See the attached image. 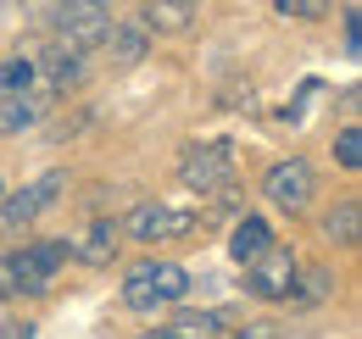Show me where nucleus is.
Returning <instances> with one entry per match:
<instances>
[{
  "label": "nucleus",
  "mask_w": 362,
  "mask_h": 339,
  "mask_svg": "<svg viewBox=\"0 0 362 339\" xmlns=\"http://www.w3.org/2000/svg\"><path fill=\"white\" fill-rule=\"evenodd\" d=\"M189 290H195V278H189V267H179V261H156V256H145V261H134V267L123 273V306H134V311L179 306Z\"/></svg>",
  "instance_id": "f257e3e1"
},
{
  "label": "nucleus",
  "mask_w": 362,
  "mask_h": 339,
  "mask_svg": "<svg viewBox=\"0 0 362 339\" xmlns=\"http://www.w3.org/2000/svg\"><path fill=\"white\" fill-rule=\"evenodd\" d=\"M179 184L189 189V195H218V189H228V184H234V145H228V139L184 145Z\"/></svg>",
  "instance_id": "f03ea898"
},
{
  "label": "nucleus",
  "mask_w": 362,
  "mask_h": 339,
  "mask_svg": "<svg viewBox=\"0 0 362 339\" xmlns=\"http://www.w3.org/2000/svg\"><path fill=\"white\" fill-rule=\"evenodd\" d=\"M6 261H11V290L17 295H45L62 273V261H67V239H34Z\"/></svg>",
  "instance_id": "7ed1b4c3"
},
{
  "label": "nucleus",
  "mask_w": 362,
  "mask_h": 339,
  "mask_svg": "<svg viewBox=\"0 0 362 339\" xmlns=\"http://www.w3.org/2000/svg\"><path fill=\"white\" fill-rule=\"evenodd\" d=\"M117 228H123V239L156 245V239H184V234H195L201 222H195V212H173V206H162V201H139Z\"/></svg>",
  "instance_id": "20e7f679"
},
{
  "label": "nucleus",
  "mask_w": 362,
  "mask_h": 339,
  "mask_svg": "<svg viewBox=\"0 0 362 339\" xmlns=\"http://www.w3.org/2000/svg\"><path fill=\"white\" fill-rule=\"evenodd\" d=\"M313 189H317V178H313V162H307V156H284V162H273L268 178H262V195H268L279 212H307Z\"/></svg>",
  "instance_id": "39448f33"
},
{
  "label": "nucleus",
  "mask_w": 362,
  "mask_h": 339,
  "mask_svg": "<svg viewBox=\"0 0 362 339\" xmlns=\"http://www.w3.org/2000/svg\"><path fill=\"white\" fill-rule=\"evenodd\" d=\"M62 189H67V172H62V167L40 172L34 184H23L17 195H6V201H0V222H6V228H23V222H34L40 212H50V206L62 201Z\"/></svg>",
  "instance_id": "423d86ee"
},
{
  "label": "nucleus",
  "mask_w": 362,
  "mask_h": 339,
  "mask_svg": "<svg viewBox=\"0 0 362 339\" xmlns=\"http://www.w3.org/2000/svg\"><path fill=\"white\" fill-rule=\"evenodd\" d=\"M296 256H290V245H273L268 256H257L251 267H245V295L257 300H290V284H296Z\"/></svg>",
  "instance_id": "0eeeda50"
},
{
  "label": "nucleus",
  "mask_w": 362,
  "mask_h": 339,
  "mask_svg": "<svg viewBox=\"0 0 362 339\" xmlns=\"http://www.w3.org/2000/svg\"><path fill=\"white\" fill-rule=\"evenodd\" d=\"M117 251H123V228H117V217H95L78 239H67V256L84 261V267H112V256H117Z\"/></svg>",
  "instance_id": "6e6552de"
},
{
  "label": "nucleus",
  "mask_w": 362,
  "mask_h": 339,
  "mask_svg": "<svg viewBox=\"0 0 362 339\" xmlns=\"http://www.w3.org/2000/svg\"><path fill=\"white\" fill-rule=\"evenodd\" d=\"M100 50H106V61H112V67H134V61H145V50H151V34L139 28L134 17H117V23L106 28Z\"/></svg>",
  "instance_id": "1a4fd4ad"
},
{
  "label": "nucleus",
  "mask_w": 362,
  "mask_h": 339,
  "mask_svg": "<svg viewBox=\"0 0 362 339\" xmlns=\"http://www.w3.org/2000/svg\"><path fill=\"white\" fill-rule=\"evenodd\" d=\"M273 245H279V239H273L268 217H251V212H245L234 228H228V256H234V261H245V267H251L257 256H268Z\"/></svg>",
  "instance_id": "9d476101"
},
{
  "label": "nucleus",
  "mask_w": 362,
  "mask_h": 339,
  "mask_svg": "<svg viewBox=\"0 0 362 339\" xmlns=\"http://www.w3.org/2000/svg\"><path fill=\"white\" fill-rule=\"evenodd\" d=\"M195 17H201V6H189V0H151V6H139L134 23L145 34H184Z\"/></svg>",
  "instance_id": "9b49d317"
},
{
  "label": "nucleus",
  "mask_w": 362,
  "mask_h": 339,
  "mask_svg": "<svg viewBox=\"0 0 362 339\" xmlns=\"http://www.w3.org/2000/svg\"><path fill=\"white\" fill-rule=\"evenodd\" d=\"M45 106H50V100H45V95H34V89H28V95H6V100H0V139L34 128L40 117H45Z\"/></svg>",
  "instance_id": "f8f14e48"
},
{
  "label": "nucleus",
  "mask_w": 362,
  "mask_h": 339,
  "mask_svg": "<svg viewBox=\"0 0 362 339\" xmlns=\"http://www.w3.org/2000/svg\"><path fill=\"white\" fill-rule=\"evenodd\" d=\"M323 239H329V245H346V251L362 239V201L357 195H346L334 212L323 217Z\"/></svg>",
  "instance_id": "ddd939ff"
},
{
  "label": "nucleus",
  "mask_w": 362,
  "mask_h": 339,
  "mask_svg": "<svg viewBox=\"0 0 362 339\" xmlns=\"http://www.w3.org/2000/svg\"><path fill=\"white\" fill-rule=\"evenodd\" d=\"M228 328V311H173L168 334L173 339H218Z\"/></svg>",
  "instance_id": "4468645a"
},
{
  "label": "nucleus",
  "mask_w": 362,
  "mask_h": 339,
  "mask_svg": "<svg viewBox=\"0 0 362 339\" xmlns=\"http://www.w3.org/2000/svg\"><path fill=\"white\" fill-rule=\"evenodd\" d=\"M334 295V278L329 267H296V284H290V300L296 306H317V300Z\"/></svg>",
  "instance_id": "2eb2a0df"
},
{
  "label": "nucleus",
  "mask_w": 362,
  "mask_h": 339,
  "mask_svg": "<svg viewBox=\"0 0 362 339\" xmlns=\"http://www.w3.org/2000/svg\"><path fill=\"white\" fill-rule=\"evenodd\" d=\"M40 95V78H34V56H0V100L6 95Z\"/></svg>",
  "instance_id": "dca6fc26"
},
{
  "label": "nucleus",
  "mask_w": 362,
  "mask_h": 339,
  "mask_svg": "<svg viewBox=\"0 0 362 339\" xmlns=\"http://www.w3.org/2000/svg\"><path fill=\"white\" fill-rule=\"evenodd\" d=\"M334 162H340L346 172L362 167V128H357V123H346L340 133H334Z\"/></svg>",
  "instance_id": "f3484780"
},
{
  "label": "nucleus",
  "mask_w": 362,
  "mask_h": 339,
  "mask_svg": "<svg viewBox=\"0 0 362 339\" xmlns=\"http://www.w3.org/2000/svg\"><path fill=\"white\" fill-rule=\"evenodd\" d=\"M317 95H323V84H317V78H307V84H301V95H296V100H290V106H284L279 117H284V123H301V117L313 112V100H317Z\"/></svg>",
  "instance_id": "a211bd4d"
},
{
  "label": "nucleus",
  "mask_w": 362,
  "mask_h": 339,
  "mask_svg": "<svg viewBox=\"0 0 362 339\" xmlns=\"http://www.w3.org/2000/svg\"><path fill=\"white\" fill-rule=\"evenodd\" d=\"M273 11L279 17H329L323 0H273Z\"/></svg>",
  "instance_id": "6ab92c4d"
},
{
  "label": "nucleus",
  "mask_w": 362,
  "mask_h": 339,
  "mask_svg": "<svg viewBox=\"0 0 362 339\" xmlns=\"http://www.w3.org/2000/svg\"><path fill=\"white\" fill-rule=\"evenodd\" d=\"M346 56H357V6L346 11Z\"/></svg>",
  "instance_id": "aec40b11"
},
{
  "label": "nucleus",
  "mask_w": 362,
  "mask_h": 339,
  "mask_svg": "<svg viewBox=\"0 0 362 339\" xmlns=\"http://www.w3.org/2000/svg\"><path fill=\"white\" fill-rule=\"evenodd\" d=\"M0 339H34L28 323H0Z\"/></svg>",
  "instance_id": "412c9836"
},
{
  "label": "nucleus",
  "mask_w": 362,
  "mask_h": 339,
  "mask_svg": "<svg viewBox=\"0 0 362 339\" xmlns=\"http://www.w3.org/2000/svg\"><path fill=\"white\" fill-rule=\"evenodd\" d=\"M11 295H17V290H11V261L0 256V300H11Z\"/></svg>",
  "instance_id": "4be33fe9"
},
{
  "label": "nucleus",
  "mask_w": 362,
  "mask_h": 339,
  "mask_svg": "<svg viewBox=\"0 0 362 339\" xmlns=\"http://www.w3.org/2000/svg\"><path fill=\"white\" fill-rule=\"evenodd\" d=\"M134 339H173L168 328H145V334H134Z\"/></svg>",
  "instance_id": "5701e85b"
}]
</instances>
